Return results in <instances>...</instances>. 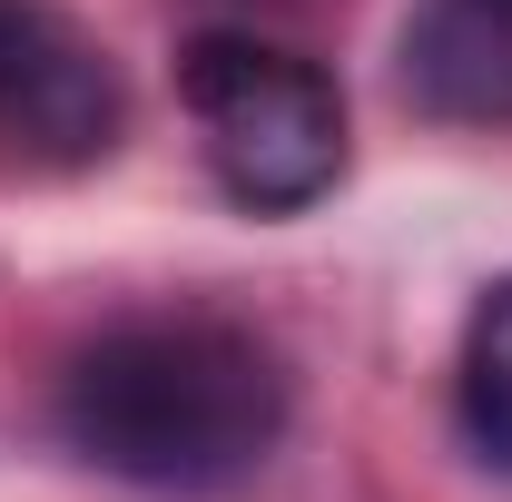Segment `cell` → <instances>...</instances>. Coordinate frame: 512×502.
<instances>
[{
	"instance_id": "6da1fadb",
	"label": "cell",
	"mask_w": 512,
	"mask_h": 502,
	"mask_svg": "<svg viewBox=\"0 0 512 502\" xmlns=\"http://www.w3.org/2000/svg\"><path fill=\"white\" fill-rule=\"evenodd\" d=\"M60 443L138 493H227L286 434V365L247 325L148 315L79 345L60 375Z\"/></svg>"
},
{
	"instance_id": "7a4b0ae2",
	"label": "cell",
	"mask_w": 512,
	"mask_h": 502,
	"mask_svg": "<svg viewBox=\"0 0 512 502\" xmlns=\"http://www.w3.org/2000/svg\"><path fill=\"white\" fill-rule=\"evenodd\" d=\"M178 89H188L197 128H207V168L237 207L296 217L345 178V99H335V79L316 60L207 30L178 60Z\"/></svg>"
},
{
	"instance_id": "3957f363",
	"label": "cell",
	"mask_w": 512,
	"mask_h": 502,
	"mask_svg": "<svg viewBox=\"0 0 512 502\" xmlns=\"http://www.w3.org/2000/svg\"><path fill=\"white\" fill-rule=\"evenodd\" d=\"M119 69L109 50L50 10V0H0V148L40 168H89L119 148Z\"/></svg>"
},
{
	"instance_id": "277c9868",
	"label": "cell",
	"mask_w": 512,
	"mask_h": 502,
	"mask_svg": "<svg viewBox=\"0 0 512 502\" xmlns=\"http://www.w3.org/2000/svg\"><path fill=\"white\" fill-rule=\"evenodd\" d=\"M404 99L444 128H512V0H424L404 20Z\"/></svg>"
},
{
	"instance_id": "5b68a950",
	"label": "cell",
	"mask_w": 512,
	"mask_h": 502,
	"mask_svg": "<svg viewBox=\"0 0 512 502\" xmlns=\"http://www.w3.org/2000/svg\"><path fill=\"white\" fill-rule=\"evenodd\" d=\"M453 394H463V434L512 473V276L473 306V325H463V384H453Z\"/></svg>"
}]
</instances>
